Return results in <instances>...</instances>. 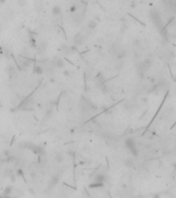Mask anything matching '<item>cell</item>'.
<instances>
[{
  "mask_svg": "<svg viewBox=\"0 0 176 198\" xmlns=\"http://www.w3.org/2000/svg\"><path fill=\"white\" fill-rule=\"evenodd\" d=\"M17 61H18V65L20 67L21 70H27L29 69L32 65L34 64V61L29 57H23V56H19L17 58Z\"/></svg>",
  "mask_w": 176,
  "mask_h": 198,
  "instance_id": "6da1fadb",
  "label": "cell"
},
{
  "mask_svg": "<svg viewBox=\"0 0 176 198\" xmlns=\"http://www.w3.org/2000/svg\"><path fill=\"white\" fill-rule=\"evenodd\" d=\"M151 66H153V61L151 59H145L144 61H142L140 64L138 65L137 70L139 73H145L147 70L151 69Z\"/></svg>",
  "mask_w": 176,
  "mask_h": 198,
  "instance_id": "7a4b0ae2",
  "label": "cell"
},
{
  "mask_svg": "<svg viewBox=\"0 0 176 198\" xmlns=\"http://www.w3.org/2000/svg\"><path fill=\"white\" fill-rule=\"evenodd\" d=\"M126 148L129 150V152L133 155V156H137L138 155V150H137V146H136V142L133 140L132 138H128L125 142Z\"/></svg>",
  "mask_w": 176,
  "mask_h": 198,
  "instance_id": "3957f363",
  "label": "cell"
},
{
  "mask_svg": "<svg viewBox=\"0 0 176 198\" xmlns=\"http://www.w3.org/2000/svg\"><path fill=\"white\" fill-rule=\"evenodd\" d=\"M151 21L155 23V25H156L157 27H162V19H161V17H160V13H159L156 9L151 10Z\"/></svg>",
  "mask_w": 176,
  "mask_h": 198,
  "instance_id": "277c9868",
  "label": "cell"
},
{
  "mask_svg": "<svg viewBox=\"0 0 176 198\" xmlns=\"http://www.w3.org/2000/svg\"><path fill=\"white\" fill-rule=\"evenodd\" d=\"M53 65L56 68H58V69H63L64 67H65V61H64V59L60 58V57H56L54 59V61H53Z\"/></svg>",
  "mask_w": 176,
  "mask_h": 198,
  "instance_id": "5b68a950",
  "label": "cell"
},
{
  "mask_svg": "<svg viewBox=\"0 0 176 198\" xmlns=\"http://www.w3.org/2000/svg\"><path fill=\"white\" fill-rule=\"evenodd\" d=\"M33 72H34V75H43L44 67L42 66V64H39V63H37V62H34V64H33Z\"/></svg>",
  "mask_w": 176,
  "mask_h": 198,
  "instance_id": "8992f818",
  "label": "cell"
},
{
  "mask_svg": "<svg viewBox=\"0 0 176 198\" xmlns=\"http://www.w3.org/2000/svg\"><path fill=\"white\" fill-rule=\"evenodd\" d=\"M51 13L54 17H59V15H61L62 13V7H61V5H59V4H55L53 7L51 8Z\"/></svg>",
  "mask_w": 176,
  "mask_h": 198,
  "instance_id": "52a82bcc",
  "label": "cell"
},
{
  "mask_svg": "<svg viewBox=\"0 0 176 198\" xmlns=\"http://www.w3.org/2000/svg\"><path fill=\"white\" fill-rule=\"evenodd\" d=\"M73 40H74V44H76V46H79V44H84V36H82V34L79 32V33H76L75 34V36H74V38H73Z\"/></svg>",
  "mask_w": 176,
  "mask_h": 198,
  "instance_id": "ba28073f",
  "label": "cell"
},
{
  "mask_svg": "<svg viewBox=\"0 0 176 198\" xmlns=\"http://www.w3.org/2000/svg\"><path fill=\"white\" fill-rule=\"evenodd\" d=\"M95 82L97 83V84H99V85H102V84H104L105 79L101 73H99V75H97L96 77H95Z\"/></svg>",
  "mask_w": 176,
  "mask_h": 198,
  "instance_id": "9c48e42d",
  "label": "cell"
},
{
  "mask_svg": "<svg viewBox=\"0 0 176 198\" xmlns=\"http://www.w3.org/2000/svg\"><path fill=\"white\" fill-rule=\"evenodd\" d=\"M98 23H97V21H95V20H91L88 23V28L90 29V30H93V29H95L96 27H97Z\"/></svg>",
  "mask_w": 176,
  "mask_h": 198,
  "instance_id": "30bf717a",
  "label": "cell"
},
{
  "mask_svg": "<svg viewBox=\"0 0 176 198\" xmlns=\"http://www.w3.org/2000/svg\"><path fill=\"white\" fill-rule=\"evenodd\" d=\"M55 159H56L57 162H62V161H64V156L62 153H57L56 155H55Z\"/></svg>",
  "mask_w": 176,
  "mask_h": 198,
  "instance_id": "8fae6325",
  "label": "cell"
},
{
  "mask_svg": "<svg viewBox=\"0 0 176 198\" xmlns=\"http://www.w3.org/2000/svg\"><path fill=\"white\" fill-rule=\"evenodd\" d=\"M17 3H18V5L20 7H26L28 5L27 0H17Z\"/></svg>",
  "mask_w": 176,
  "mask_h": 198,
  "instance_id": "7c38bea8",
  "label": "cell"
},
{
  "mask_svg": "<svg viewBox=\"0 0 176 198\" xmlns=\"http://www.w3.org/2000/svg\"><path fill=\"white\" fill-rule=\"evenodd\" d=\"M63 73H64V75H65V77H71V72H70V70H64L63 71Z\"/></svg>",
  "mask_w": 176,
  "mask_h": 198,
  "instance_id": "4fadbf2b",
  "label": "cell"
},
{
  "mask_svg": "<svg viewBox=\"0 0 176 198\" xmlns=\"http://www.w3.org/2000/svg\"><path fill=\"white\" fill-rule=\"evenodd\" d=\"M70 11H71V13H75V11H76V5L74 4V5H72L71 7H70Z\"/></svg>",
  "mask_w": 176,
  "mask_h": 198,
  "instance_id": "5bb4252c",
  "label": "cell"
},
{
  "mask_svg": "<svg viewBox=\"0 0 176 198\" xmlns=\"http://www.w3.org/2000/svg\"><path fill=\"white\" fill-rule=\"evenodd\" d=\"M3 3H5V0H0V4H3Z\"/></svg>",
  "mask_w": 176,
  "mask_h": 198,
  "instance_id": "9a60e30c",
  "label": "cell"
}]
</instances>
